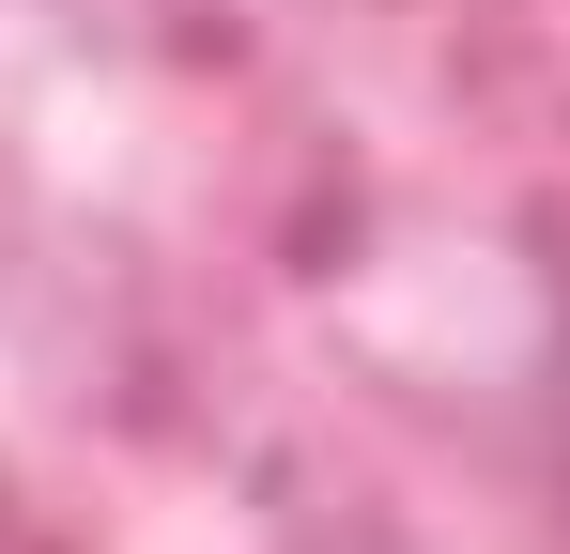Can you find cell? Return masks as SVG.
<instances>
[{
	"instance_id": "cell-1",
	"label": "cell",
	"mask_w": 570,
	"mask_h": 554,
	"mask_svg": "<svg viewBox=\"0 0 570 554\" xmlns=\"http://www.w3.org/2000/svg\"><path fill=\"white\" fill-rule=\"evenodd\" d=\"M556 432H570V355H556Z\"/></svg>"
}]
</instances>
